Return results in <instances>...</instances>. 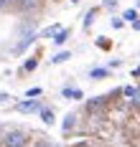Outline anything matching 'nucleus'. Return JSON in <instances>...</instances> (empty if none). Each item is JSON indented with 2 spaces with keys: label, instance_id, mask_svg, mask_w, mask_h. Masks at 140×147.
<instances>
[{
  "label": "nucleus",
  "instance_id": "f257e3e1",
  "mask_svg": "<svg viewBox=\"0 0 140 147\" xmlns=\"http://www.w3.org/2000/svg\"><path fill=\"white\" fill-rule=\"evenodd\" d=\"M0 145L3 147H26L28 145V132L26 129H18V127H10L0 134Z\"/></svg>",
  "mask_w": 140,
  "mask_h": 147
},
{
  "label": "nucleus",
  "instance_id": "f03ea898",
  "mask_svg": "<svg viewBox=\"0 0 140 147\" xmlns=\"http://www.w3.org/2000/svg\"><path fill=\"white\" fill-rule=\"evenodd\" d=\"M41 99H26V102H18L16 104V112L20 114H33V112H41Z\"/></svg>",
  "mask_w": 140,
  "mask_h": 147
},
{
  "label": "nucleus",
  "instance_id": "7ed1b4c3",
  "mask_svg": "<svg viewBox=\"0 0 140 147\" xmlns=\"http://www.w3.org/2000/svg\"><path fill=\"white\" fill-rule=\"evenodd\" d=\"M36 41H38V33H26V36H20V41L16 43L13 51H16V53H23V51H26L28 46H33Z\"/></svg>",
  "mask_w": 140,
  "mask_h": 147
},
{
  "label": "nucleus",
  "instance_id": "20e7f679",
  "mask_svg": "<svg viewBox=\"0 0 140 147\" xmlns=\"http://www.w3.org/2000/svg\"><path fill=\"white\" fill-rule=\"evenodd\" d=\"M120 94H122L125 99H127V104H133V107L140 102V86H122Z\"/></svg>",
  "mask_w": 140,
  "mask_h": 147
},
{
  "label": "nucleus",
  "instance_id": "39448f33",
  "mask_svg": "<svg viewBox=\"0 0 140 147\" xmlns=\"http://www.w3.org/2000/svg\"><path fill=\"white\" fill-rule=\"evenodd\" d=\"M77 124H79V117L74 114V112H69V114L64 117V122H61V132L64 134H71L74 129H77Z\"/></svg>",
  "mask_w": 140,
  "mask_h": 147
},
{
  "label": "nucleus",
  "instance_id": "423d86ee",
  "mask_svg": "<svg viewBox=\"0 0 140 147\" xmlns=\"http://www.w3.org/2000/svg\"><path fill=\"white\" fill-rule=\"evenodd\" d=\"M41 5H43V0H16V8L23 10V13H33V10H38Z\"/></svg>",
  "mask_w": 140,
  "mask_h": 147
},
{
  "label": "nucleus",
  "instance_id": "0eeeda50",
  "mask_svg": "<svg viewBox=\"0 0 140 147\" xmlns=\"http://www.w3.org/2000/svg\"><path fill=\"white\" fill-rule=\"evenodd\" d=\"M61 96L64 99H74V102H79V99H84V91L77 86H64L61 89Z\"/></svg>",
  "mask_w": 140,
  "mask_h": 147
},
{
  "label": "nucleus",
  "instance_id": "6e6552de",
  "mask_svg": "<svg viewBox=\"0 0 140 147\" xmlns=\"http://www.w3.org/2000/svg\"><path fill=\"white\" fill-rule=\"evenodd\" d=\"M38 114H41V122H43L46 127H51V124L56 122V114H54V109H51V107H41V112H38Z\"/></svg>",
  "mask_w": 140,
  "mask_h": 147
},
{
  "label": "nucleus",
  "instance_id": "1a4fd4ad",
  "mask_svg": "<svg viewBox=\"0 0 140 147\" xmlns=\"http://www.w3.org/2000/svg\"><path fill=\"white\" fill-rule=\"evenodd\" d=\"M69 38H71V28H59V33H56L51 41H54L56 46H64L66 41H69Z\"/></svg>",
  "mask_w": 140,
  "mask_h": 147
},
{
  "label": "nucleus",
  "instance_id": "9d476101",
  "mask_svg": "<svg viewBox=\"0 0 140 147\" xmlns=\"http://www.w3.org/2000/svg\"><path fill=\"white\" fill-rule=\"evenodd\" d=\"M97 13H99L97 8H89V10L84 13V20H82V28H84V30L92 28V23H94V18H97Z\"/></svg>",
  "mask_w": 140,
  "mask_h": 147
},
{
  "label": "nucleus",
  "instance_id": "9b49d317",
  "mask_svg": "<svg viewBox=\"0 0 140 147\" xmlns=\"http://www.w3.org/2000/svg\"><path fill=\"white\" fill-rule=\"evenodd\" d=\"M107 76H109V69H107V66H99V69H92V71H89V79H94V81L107 79Z\"/></svg>",
  "mask_w": 140,
  "mask_h": 147
},
{
  "label": "nucleus",
  "instance_id": "f8f14e48",
  "mask_svg": "<svg viewBox=\"0 0 140 147\" xmlns=\"http://www.w3.org/2000/svg\"><path fill=\"white\" fill-rule=\"evenodd\" d=\"M138 18H140L138 8H127V10H125V13H122V20H125V23H135Z\"/></svg>",
  "mask_w": 140,
  "mask_h": 147
},
{
  "label": "nucleus",
  "instance_id": "ddd939ff",
  "mask_svg": "<svg viewBox=\"0 0 140 147\" xmlns=\"http://www.w3.org/2000/svg\"><path fill=\"white\" fill-rule=\"evenodd\" d=\"M38 69V56H31V59H26V63H23V71L26 74H31Z\"/></svg>",
  "mask_w": 140,
  "mask_h": 147
},
{
  "label": "nucleus",
  "instance_id": "4468645a",
  "mask_svg": "<svg viewBox=\"0 0 140 147\" xmlns=\"http://www.w3.org/2000/svg\"><path fill=\"white\" fill-rule=\"evenodd\" d=\"M59 28H61V26H59V23H54V26H48L43 33H38V38H54V36L59 33Z\"/></svg>",
  "mask_w": 140,
  "mask_h": 147
},
{
  "label": "nucleus",
  "instance_id": "2eb2a0df",
  "mask_svg": "<svg viewBox=\"0 0 140 147\" xmlns=\"http://www.w3.org/2000/svg\"><path fill=\"white\" fill-rule=\"evenodd\" d=\"M69 59H71V51H59L56 56H51V63H64Z\"/></svg>",
  "mask_w": 140,
  "mask_h": 147
},
{
  "label": "nucleus",
  "instance_id": "dca6fc26",
  "mask_svg": "<svg viewBox=\"0 0 140 147\" xmlns=\"http://www.w3.org/2000/svg\"><path fill=\"white\" fill-rule=\"evenodd\" d=\"M97 48H102V51H109V48H112V41L102 36V38H97Z\"/></svg>",
  "mask_w": 140,
  "mask_h": 147
},
{
  "label": "nucleus",
  "instance_id": "f3484780",
  "mask_svg": "<svg viewBox=\"0 0 140 147\" xmlns=\"http://www.w3.org/2000/svg\"><path fill=\"white\" fill-rule=\"evenodd\" d=\"M41 94H43V89L33 86V89H28V91H26V99H36V96H41Z\"/></svg>",
  "mask_w": 140,
  "mask_h": 147
},
{
  "label": "nucleus",
  "instance_id": "a211bd4d",
  "mask_svg": "<svg viewBox=\"0 0 140 147\" xmlns=\"http://www.w3.org/2000/svg\"><path fill=\"white\" fill-rule=\"evenodd\" d=\"M31 147H54V145H51V142H48L46 137H41V140H36V142H33Z\"/></svg>",
  "mask_w": 140,
  "mask_h": 147
},
{
  "label": "nucleus",
  "instance_id": "6ab92c4d",
  "mask_svg": "<svg viewBox=\"0 0 140 147\" xmlns=\"http://www.w3.org/2000/svg\"><path fill=\"white\" fill-rule=\"evenodd\" d=\"M8 8H16V0H0V10H8Z\"/></svg>",
  "mask_w": 140,
  "mask_h": 147
},
{
  "label": "nucleus",
  "instance_id": "aec40b11",
  "mask_svg": "<svg viewBox=\"0 0 140 147\" xmlns=\"http://www.w3.org/2000/svg\"><path fill=\"white\" fill-rule=\"evenodd\" d=\"M122 26H125V20H122V18H112V28H115V30H120Z\"/></svg>",
  "mask_w": 140,
  "mask_h": 147
},
{
  "label": "nucleus",
  "instance_id": "412c9836",
  "mask_svg": "<svg viewBox=\"0 0 140 147\" xmlns=\"http://www.w3.org/2000/svg\"><path fill=\"white\" fill-rule=\"evenodd\" d=\"M102 5H105L107 10H115V8H117V0H102Z\"/></svg>",
  "mask_w": 140,
  "mask_h": 147
},
{
  "label": "nucleus",
  "instance_id": "4be33fe9",
  "mask_svg": "<svg viewBox=\"0 0 140 147\" xmlns=\"http://www.w3.org/2000/svg\"><path fill=\"white\" fill-rule=\"evenodd\" d=\"M130 26H133V30H140V18L135 20V23H130Z\"/></svg>",
  "mask_w": 140,
  "mask_h": 147
},
{
  "label": "nucleus",
  "instance_id": "5701e85b",
  "mask_svg": "<svg viewBox=\"0 0 140 147\" xmlns=\"http://www.w3.org/2000/svg\"><path fill=\"white\" fill-rule=\"evenodd\" d=\"M133 76H135V79H140V66L135 69V71H133Z\"/></svg>",
  "mask_w": 140,
  "mask_h": 147
},
{
  "label": "nucleus",
  "instance_id": "b1692460",
  "mask_svg": "<svg viewBox=\"0 0 140 147\" xmlns=\"http://www.w3.org/2000/svg\"><path fill=\"white\" fill-rule=\"evenodd\" d=\"M135 109H138V112H140V102H138V104H135Z\"/></svg>",
  "mask_w": 140,
  "mask_h": 147
},
{
  "label": "nucleus",
  "instance_id": "393cba45",
  "mask_svg": "<svg viewBox=\"0 0 140 147\" xmlns=\"http://www.w3.org/2000/svg\"><path fill=\"white\" fill-rule=\"evenodd\" d=\"M138 13H140V0H138Z\"/></svg>",
  "mask_w": 140,
  "mask_h": 147
},
{
  "label": "nucleus",
  "instance_id": "a878e982",
  "mask_svg": "<svg viewBox=\"0 0 140 147\" xmlns=\"http://www.w3.org/2000/svg\"><path fill=\"white\" fill-rule=\"evenodd\" d=\"M71 3H79V0H71Z\"/></svg>",
  "mask_w": 140,
  "mask_h": 147
}]
</instances>
